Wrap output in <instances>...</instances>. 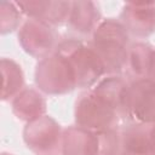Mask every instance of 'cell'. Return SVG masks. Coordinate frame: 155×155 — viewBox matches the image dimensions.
<instances>
[{
    "label": "cell",
    "instance_id": "6da1fadb",
    "mask_svg": "<svg viewBox=\"0 0 155 155\" xmlns=\"http://www.w3.org/2000/svg\"><path fill=\"white\" fill-rule=\"evenodd\" d=\"M88 45L97 53L107 75H120L124 71L130 47V34L120 19L111 17L102 19Z\"/></svg>",
    "mask_w": 155,
    "mask_h": 155
},
{
    "label": "cell",
    "instance_id": "7a4b0ae2",
    "mask_svg": "<svg viewBox=\"0 0 155 155\" xmlns=\"http://www.w3.org/2000/svg\"><path fill=\"white\" fill-rule=\"evenodd\" d=\"M54 52L68 61L79 88L93 87L105 74L104 67L93 48L76 38L61 40Z\"/></svg>",
    "mask_w": 155,
    "mask_h": 155
},
{
    "label": "cell",
    "instance_id": "3957f363",
    "mask_svg": "<svg viewBox=\"0 0 155 155\" xmlns=\"http://www.w3.org/2000/svg\"><path fill=\"white\" fill-rule=\"evenodd\" d=\"M75 125L101 132L116 128L121 120L117 111L92 88L80 93L74 108Z\"/></svg>",
    "mask_w": 155,
    "mask_h": 155
},
{
    "label": "cell",
    "instance_id": "277c9868",
    "mask_svg": "<svg viewBox=\"0 0 155 155\" xmlns=\"http://www.w3.org/2000/svg\"><path fill=\"white\" fill-rule=\"evenodd\" d=\"M34 80L38 90L50 96L65 94L76 88V80L71 67L57 52L38 62Z\"/></svg>",
    "mask_w": 155,
    "mask_h": 155
},
{
    "label": "cell",
    "instance_id": "5b68a950",
    "mask_svg": "<svg viewBox=\"0 0 155 155\" xmlns=\"http://www.w3.org/2000/svg\"><path fill=\"white\" fill-rule=\"evenodd\" d=\"M59 41L56 28L40 21L28 18L18 29V42L21 47L25 53L35 58L42 59L52 54Z\"/></svg>",
    "mask_w": 155,
    "mask_h": 155
},
{
    "label": "cell",
    "instance_id": "8992f818",
    "mask_svg": "<svg viewBox=\"0 0 155 155\" xmlns=\"http://www.w3.org/2000/svg\"><path fill=\"white\" fill-rule=\"evenodd\" d=\"M62 134L61 125L48 115L27 122L23 128V140L27 148L39 155L53 154L61 149Z\"/></svg>",
    "mask_w": 155,
    "mask_h": 155
},
{
    "label": "cell",
    "instance_id": "52a82bcc",
    "mask_svg": "<svg viewBox=\"0 0 155 155\" xmlns=\"http://www.w3.org/2000/svg\"><path fill=\"white\" fill-rule=\"evenodd\" d=\"M127 114L131 121L155 124V80L147 78L130 82Z\"/></svg>",
    "mask_w": 155,
    "mask_h": 155
},
{
    "label": "cell",
    "instance_id": "ba28073f",
    "mask_svg": "<svg viewBox=\"0 0 155 155\" xmlns=\"http://www.w3.org/2000/svg\"><path fill=\"white\" fill-rule=\"evenodd\" d=\"M120 22L130 36L144 39L155 33V2L132 1L122 6Z\"/></svg>",
    "mask_w": 155,
    "mask_h": 155
},
{
    "label": "cell",
    "instance_id": "9c48e42d",
    "mask_svg": "<svg viewBox=\"0 0 155 155\" xmlns=\"http://www.w3.org/2000/svg\"><path fill=\"white\" fill-rule=\"evenodd\" d=\"M16 4L28 18L44 22L54 28L68 22L71 8V1L63 0H25Z\"/></svg>",
    "mask_w": 155,
    "mask_h": 155
},
{
    "label": "cell",
    "instance_id": "30bf717a",
    "mask_svg": "<svg viewBox=\"0 0 155 155\" xmlns=\"http://www.w3.org/2000/svg\"><path fill=\"white\" fill-rule=\"evenodd\" d=\"M120 134L121 151L155 155V124L130 121L120 128Z\"/></svg>",
    "mask_w": 155,
    "mask_h": 155
},
{
    "label": "cell",
    "instance_id": "8fae6325",
    "mask_svg": "<svg viewBox=\"0 0 155 155\" xmlns=\"http://www.w3.org/2000/svg\"><path fill=\"white\" fill-rule=\"evenodd\" d=\"M98 133L78 125L63 130L62 155H98Z\"/></svg>",
    "mask_w": 155,
    "mask_h": 155
},
{
    "label": "cell",
    "instance_id": "7c38bea8",
    "mask_svg": "<svg viewBox=\"0 0 155 155\" xmlns=\"http://www.w3.org/2000/svg\"><path fill=\"white\" fill-rule=\"evenodd\" d=\"M101 21V11L94 1H71V8L67 22L68 29L71 33L79 36L92 35Z\"/></svg>",
    "mask_w": 155,
    "mask_h": 155
},
{
    "label": "cell",
    "instance_id": "4fadbf2b",
    "mask_svg": "<svg viewBox=\"0 0 155 155\" xmlns=\"http://www.w3.org/2000/svg\"><path fill=\"white\" fill-rule=\"evenodd\" d=\"M128 86L127 82L120 75H108L99 80L92 90L105 99L119 114L120 119H128L127 114V98H128Z\"/></svg>",
    "mask_w": 155,
    "mask_h": 155
},
{
    "label": "cell",
    "instance_id": "5bb4252c",
    "mask_svg": "<svg viewBox=\"0 0 155 155\" xmlns=\"http://www.w3.org/2000/svg\"><path fill=\"white\" fill-rule=\"evenodd\" d=\"M12 113L25 122L34 121L46 115V99L39 90L24 87L11 102Z\"/></svg>",
    "mask_w": 155,
    "mask_h": 155
},
{
    "label": "cell",
    "instance_id": "9a60e30c",
    "mask_svg": "<svg viewBox=\"0 0 155 155\" xmlns=\"http://www.w3.org/2000/svg\"><path fill=\"white\" fill-rule=\"evenodd\" d=\"M154 47L143 41L130 44L125 64V73L131 81L149 78L153 63Z\"/></svg>",
    "mask_w": 155,
    "mask_h": 155
},
{
    "label": "cell",
    "instance_id": "2e32d148",
    "mask_svg": "<svg viewBox=\"0 0 155 155\" xmlns=\"http://www.w3.org/2000/svg\"><path fill=\"white\" fill-rule=\"evenodd\" d=\"M2 90L1 99L4 102L13 99L24 88V74L21 65L11 58H1Z\"/></svg>",
    "mask_w": 155,
    "mask_h": 155
},
{
    "label": "cell",
    "instance_id": "e0dca14e",
    "mask_svg": "<svg viewBox=\"0 0 155 155\" xmlns=\"http://www.w3.org/2000/svg\"><path fill=\"white\" fill-rule=\"evenodd\" d=\"M22 12L16 2L1 1L0 4V31L1 34L12 33L22 23Z\"/></svg>",
    "mask_w": 155,
    "mask_h": 155
},
{
    "label": "cell",
    "instance_id": "ac0fdd59",
    "mask_svg": "<svg viewBox=\"0 0 155 155\" xmlns=\"http://www.w3.org/2000/svg\"><path fill=\"white\" fill-rule=\"evenodd\" d=\"M97 133L99 139L98 155H120L121 154V134L117 127L101 131Z\"/></svg>",
    "mask_w": 155,
    "mask_h": 155
},
{
    "label": "cell",
    "instance_id": "d6986e66",
    "mask_svg": "<svg viewBox=\"0 0 155 155\" xmlns=\"http://www.w3.org/2000/svg\"><path fill=\"white\" fill-rule=\"evenodd\" d=\"M149 78L155 80V48H154V54H153V63H151V69H150V74Z\"/></svg>",
    "mask_w": 155,
    "mask_h": 155
},
{
    "label": "cell",
    "instance_id": "ffe728a7",
    "mask_svg": "<svg viewBox=\"0 0 155 155\" xmlns=\"http://www.w3.org/2000/svg\"><path fill=\"white\" fill-rule=\"evenodd\" d=\"M120 155H140V154H132V153H126V151H121Z\"/></svg>",
    "mask_w": 155,
    "mask_h": 155
},
{
    "label": "cell",
    "instance_id": "44dd1931",
    "mask_svg": "<svg viewBox=\"0 0 155 155\" xmlns=\"http://www.w3.org/2000/svg\"><path fill=\"white\" fill-rule=\"evenodd\" d=\"M1 155H13V154H10V153H2Z\"/></svg>",
    "mask_w": 155,
    "mask_h": 155
},
{
    "label": "cell",
    "instance_id": "7402d4cb",
    "mask_svg": "<svg viewBox=\"0 0 155 155\" xmlns=\"http://www.w3.org/2000/svg\"><path fill=\"white\" fill-rule=\"evenodd\" d=\"M47 155H54V154H47Z\"/></svg>",
    "mask_w": 155,
    "mask_h": 155
}]
</instances>
